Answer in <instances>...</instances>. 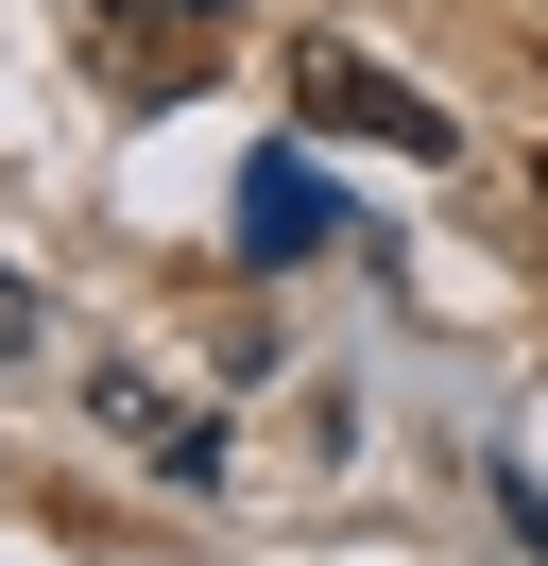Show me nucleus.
I'll return each instance as SVG.
<instances>
[{
    "label": "nucleus",
    "instance_id": "obj_3",
    "mask_svg": "<svg viewBox=\"0 0 548 566\" xmlns=\"http://www.w3.org/2000/svg\"><path fill=\"white\" fill-rule=\"evenodd\" d=\"M18 344H34V292H18V275H0V360H18Z\"/></svg>",
    "mask_w": 548,
    "mask_h": 566
},
{
    "label": "nucleus",
    "instance_id": "obj_1",
    "mask_svg": "<svg viewBox=\"0 0 548 566\" xmlns=\"http://www.w3.org/2000/svg\"><path fill=\"white\" fill-rule=\"evenodd\" d=\"M292 104L326 120V138H377V155H411V172H429L445 138H463V120H445L429 86H394V70H360V52H342V35H308V52H292Z\"/></svg>",
    "mask_w": 548,
    "mask_h": 566
},
{
    "label": "nucleus",
    "instance_id": "obj_2",
    "mask_svg": "<svg viewBox=\"0 0 548 566\" xmlns=\"http://www.w3.org/2000/svg\"><path fill=\"white\" fill-rule=\"evenodd\" d=\"M240 241H257V258H308V241H326V189H308L292 155H257V172H240Z\"/></svg>",
    "mask_w": 548,
    "mask_h": 566
},
{
    "label": "nucleus",
    "instance_id": "obj_4",
    "mask_svg": "<svg viewBox=\"0 0 548 566\" xmlns=\"http://www.w3.org/2000/svg\"><path fill=\"white\" fill-rule=\"evenodd\" d=\"M531 258H548V155H531Z\"/></svg>",
    "mask_w": 548,
    "mask_h": 566
}]
</instances>
